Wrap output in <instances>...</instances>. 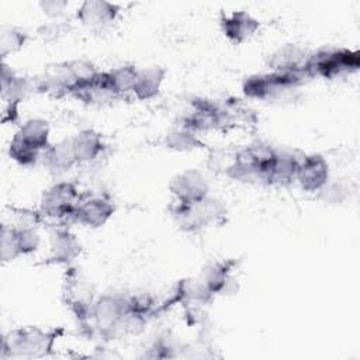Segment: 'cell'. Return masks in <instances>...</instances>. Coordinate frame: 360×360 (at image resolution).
<instances>
[{
    "label": "cell",
    "instance_id": "obj_1",
    "mask_svg": "<svg viewBox=\"0 0 360 360\" xmlns=\"http://www.w3.org/2000/svg\"><path fill=\"white\" fill-rule=\"evenodd\" d=\"M63 333L62 328L41 329L25 326L11 330L3 338V359H37L52 353L56 339Z\"/></svg>",
    "mask_w": 360,
    "mask_h": 360
},
{
    "label": "cell",
    "instance_id": "obj_26",
    "mask_svg": "<svg viewBox=\"0 0 360 360\" xmlns=\"http://www.w3.org/2000/svg\"><path fill=\"white\" fill-rule=\"evenodd\" d=\"M25 39H27V35L17 28L3 30L1 41H0L1 56L6 58L8 53L18 51L25 44Z\"/></svg>",
    "mask_w": 360,
    "mask_h": 360
},
{
    "label": "cell",
    "instance_id": "obj_25",
    "mask_svg": "<svg viewBox=\"0 0 360 360\" xmlns=\"http://www.w3.org/2000/svg\"><path fill=\"white\" fill-rule=\"evenodd\" d=\"M1 260L11 262L21 256L15 226H1Z\"/></svg>",
    "mask_w": 360,
    "mask_h": 360
},
{
    "label": "cell",
    "instance_id": "obj_13",
    "mask_svg": "<svg viewBox=\"0 0 360 360\" xmlns=\"http://www.w3.org/2000/svg\"><path fill=\"white\" fill-rule=\"evenodd\" d=\"M82 252L77 238L68 229H55L51 236V253L46 264H70Z\"/></svg>",
    "mask_w": 360,
    "mask_h": 360
},
{
    "label": "cell",
    "instance_id": "obj_7",
    "mask_svg": "<svg viewBox=\"0 0 360 360\" xmlns=\"http://www.w3.org/2000/svg\"><path fill=\"white\" fill-rule=\"evenodd\" d=\"M229 112L214 101L205 98H194L191 101V110L181 121V127L193 132L210 131L224 127L229 122Z\"/></svg>",
    "mask_w": 360,
    "mask_h": 360
},
{
    "label": "cell",
    "instance_id": "obj_27",
    "mask_svg": "<svg viewBox=\"0 0 360 360\" xmlns=\"http://www.w3.org/2000/svg\"><path fill=\"white\" fill-rule=\"evenodd\" d=\"M17 238L21 249V255H30L35 252L39 246V235L35 228H25V226H17Z\"/></svg>",
    "mask_w": 360,
    "mask_h": 360
},
{
    "label": "cell",
    "instance_id": "obj_19",
    "mask_svg": "<svg viewBox=\"0 0 360 360\" xmlns=\"http://www.w3.org/2000/svg\"><path fill=\"white\" fill-rule=\"evenodd\" d=\"M39 152H45L49 145V124L41 118L27 120L14 134Z\"/></svg>",
    "mask_w": 360,
    "mask_h": 360
},
{
    "label": "cell",
    "instance_id": "obj_9",
    "mask_svg": "<svg viewBox=\"0 0 360 360\" xmlns=\"http://www.w3.org/2000/svg\"><path fill=\"white\" fill-rule=\"evenodd\" d=\"M295 180L304 191H321L329 180V165L326 159L318 153L304 155L298 165Z\"/></svg>",
    "mask_w": 360,
    "mask_h": 360
},
{
    "label": "cell",
    "instance_id": "obj_23",
    "mask_svg": "<svg viewBox=\"0 0 360 360\" xmlns=\"http://www.w3.org/2000/svg\"><path fill=\"white\" fill-rule=\"evenodd\" d=\"M108 72V77L111 82V86L117 96H122L127 93H132V87L135 83V77L138 73V69L132 65H124Z\"/></svg>",
    "mask_w": 360,
    "mask_h": 360
},
{
    "label": "cell",
    "instance_id": "obj_4",
    "mask_svg": "<svg viewBox=\"0 0 360 360\" xmlns=\"http://www.w3.org/2000/svg\"><path fill=\"white\" fill-rule=\"evenodd\" d=\"M360 66V52L346 48L319 49L309 53L305 70L309 77L336 79L342 75L356 72Z\"/></svg>",
    "mask_w": 360,
    "mask_h": 360
},
{
    "label": "cell",
    "instance_id": "obj_3",
    "mask_svg": "<svg viewBox=\"0 0 360 360\" xmlns=\"http://www.w3.org/2000/svg\"><path fill=\"white\" fill-rule=\"evenodd\" d=\"M307 79H311L307 70H271L270 73L248 77L242 90L248 98L270 100L298 87Z\"/></svg>",
    "mask_w": 360,
    "mask_h": 360
},
{
    "label": "cell",
    "instance_id": "obj_22",
    "mask_svg": "<svg viewBox=\"0 0 360 360\" xmlns=\"http://www.w3.org/2000/svg\"><path fill=\"white\" fill-rule=\"evenodd\" d=\"M165 145L170 149L180 150V152L194 150V149H200L204 146V143L198 139L195 132H193L184 127L172 129L165 138Z\"/></svg>",
    "mask_w": 360,
    "mask_h": 360
},
{
    "label": "cell",
    "instance_id": "obj_24",
    "mask_svg": "<svg viewBox=\"0 0 360 360\" xmlns=\"http://www.w3.org/2000/svg\"><path fill=\"white\" fill-rule=\"evenodd\" d=\"M41 153L42 152L37 150L35 148H32L31 145H28L27 142H24L22 139H20L15 135L13 136L10 146H8L10 158L21 166H31V165L37 163Z\"/></svg>",
    "mask_w": 360,
    "mask_h": 360
},
{
    "label": "cell",
    "instance_id": "obj_6",
    "mask_svg": "<svg viewBox=\"0 0 360 360\" xmlns=\"http://www.w3.org/2000/svg\"><path fill=\"white\" fill-rule=\"evenodd\" d=\"M80 201V193L75 183L59 181L44 191L41 198V214L55 219H70Z\"/></svg>",
    "mask_w": 360,
    "mask_h": 360
},
{
    "label": "cell",
    "instance_id": "obj_17",
    "mask_svg": "<svg viewBox=\"0 0 360 360\" xmlns=\"http://www.w3.org/2000/svg\"><path fill=\"white\" fill-rule=\"evenodd\" d=\"M76 158L72 148V141L65 139L51 145L44 152V165L53 174H60L70 170L76 165Z\"/></svg>",
    "mask_w": 360,
    "mask_h": 360
},
{
    "label": "cell",
    "instance_id": "obj_29",
    "mask_svg": "<svg viewBox=\"0 0 360 360\" xmlns=\"http://www.w3.org/2000/svg\"><path fill=\"white\" fill-rule=\"evenodd\" d=\"M44 11H46L48 14H51V11H55V15L60 14L63 7L66 6L65 1H45V3H41Z\"/></svg>",
    "mask_w": 360,
    "mask_h": 360
},
{
    "label": "cell",
    "instance_id": "obj_18",
    "mask_svg": "<svg viewBox=\"0 0 360 360\" xmlns=\"http://www.w3.org/2000/svg\"><path fill=\"white\" fill-rule=\"evenodd\" d=\"M31 90L30 80L17 76L6 63L1 68V98L6 104L18 105Z\"/></svg>",
    "mask_w": 360,
    "mask_h": 360
},
{
    "label": "cell",
    "instance_id": "obj_2",
    "mask_svg": "<svg viewBox=\"0 0 360 360\" xmlns=\"http://www.w3.org/2000/svg\"><path fill=\"white\" fill-rule=\"evenodd\" d=\"M132 309V295L104 294L98 297L90 312L91 326L104 339H117L124 336V319Z\"/></svg>",
    "mask_w": 360,
    "mask_h": 360
},
{
    "label": "cell",
    "instance_id": "obj_12",
    "mask_svg": "<svg viewBox=\"0 0 360 360\" xmlns=\"http://www.w3.org/2000/svg\"><path fill=\"white\" fill-rule=\"evenodd\" d=\"M221 28L229 41L242 44L256 34L260 28V21L246 11H233L222 15Z\"/></svg>",
    "mask_w": 360,
    "mask_h": 360
},
{
    "label": "cell",
    "instance_id": "obj_5",
    "mask_svg": "<svg viewBox=\"0 0 360 360\" xmlns=\"http://www.w3.org/2000/svg\"><path fill=\"white\" fill-rule=\"evenodd\" d=\"M226 208L222 201L207 195L194 204L176 202L173 217L184 231H197L212 224H221L225 219Z\"/></svg>",
    "mask_w": 360,
    "mask_h": 360
},
{
    "label": "cell",
    "instance_id": "obj_8",
    "mask_svg": "<svg viewBox=\"0 0 360 360\" xmlns=\"http://www.w3.org/2000/svg\"><path fill=\"white\" fill-rule=\"evenodd\" d=\"M169 190L180 204H194L208 195V183L198 170H186L174 176Z\"/></svg>",
    "mask_w": 360,
    "mask_h": 360
},
{
    "label": "cell",
    "instance_id": "obj_20",
    "mask_svg": "<svg viewBox=\"0 0 360 360\" xmlns=\"http://www.w3.org/2000/svg\"><path fill=\"white\" fill-rule=\"evenodd\" d=\"M308 56L309 53L297 45H284L271 56L269 63L273 70H305Z\"/></svg>",
    "mask_w": 360,
    "mask_h": 360
},
{
    "label": "cell",
    "instance_id": "obj_28",
    "mask_svg": "<svg viewBox=\"0 0 360 360\" xmlns=\"http://www.w3.org/2000/svg\"><path fill=\"white\" fill-rule=\"evenodd\" d=\"M173 350V346L172 343L165 339V338H160L158 339L148 350V353H145L146 357H152V359H165V357H173L174 354L172 353Z\"/></svg>",
    "mask_w": 360,
    "mask_h": 360
},
{
    "label": "cell",
    "instance_id": "obj_16",
    "mask_svg": "<svg viewBox=\"0 0 360 360\" xmlns=\"http://www.w3.org/2000/svg\"><path fill=\"white\" fill-rule=\"evenodd\" d=\"M166 76V70L160 66H149L143 69H138L135 83L132 87V94L138 100H150L158 96L163 80Z\"/></svg>",
    "mask_w": 360,
    "mask_h": 360
},
{
    "label": "cell",
    "instance_id": "obj_15",
    "mask_svg": "<svg viewBox=\"0 0 360 360\" xmlns=\"http://www.w3.org/2000/svg\"><path fill=\"white\" fill-rule=\"evenodd\" d=\"M236 264L235 260H224L211 263L204 269L201 273L200 281L215 295V294H225L229 291V285L233 283L232 270Z\"/></svg>",
    "mask_w": 360,
    "mask_h": 360
},
{
    "label": "cell",
    "instance_id": "obj_10",
    "mask_svg": "<svg viewBox=\"0 0 360 360\" xmlns=\"http://www.w3.org/2000/svg\"><path fill=\"white\" fill-rule=\"evenodd\" d=\"M114 211L115 207L110 200L104 197H90L77 202L70 219L84 226L98 228L112 217Z\"/></svg>",
    "mask_w": 360,
    "mask_h": 360
},
{
    "label": "cell",
    "instance_id": "obj_14",
    "mask_svg": "<svg viewBox=\"0 0 360 360\" xmlns=\"http://www.w3.org/2000/svg\"><path fill=\"white\" fill-rule=\"evenodd\" d=\"M70 141L77 163L96 160L105 148L101 135L94 129H82Z\"/></svg>",
    "mask_w": 360,
    "mask_h": 360
},
{
    "label": "cell",
    "instance_id": "obj_21",
    "mask_svg": "<svg viewBox=\"0 0 360 360\" xmlns=\"http://www.w3.org/2000/svg\"><path fill=\"white\" fill-rule=\"evenodd\" d=\"M301 159L302 156L297 158L294 152L277 150L276 159L271 167L270 184H284L295 179V173Z\"/></svg>",
    "mask_w": 360,
    "mask_h": 360
},
{
    "label": "cell",
    "instance_id": "obj_11",
    "mask_svg": "<svg viewBox=\"0 0 360 360\" xmlns=\"http://www.w3.org/2000/svg\"><path fill=\"white\" fill-rule=\"evenodd\" d=\"M120 7L104 0H87L79 7L76 17L84 25L96 30H101L115 21Z\"/></svg>",
    "mask_w": 360,
    "mask_h": 360
}]
</instances>
